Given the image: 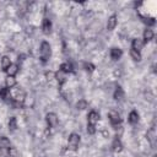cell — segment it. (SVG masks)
I'll list each match as a JSON object with an SVG mask.
<instances>
[{"label": "cell", "instance_id": "1", "mask_svg": "<svg viewBox=\"0 0 157 157\" xmlns=\"http://www.w3.org/2000/svg\"><path fill=\"white\" fill-rule=\"evenodd\" d=\"M39 56H40V60L42 63H48L50 56H52V47L50 44L47 42V40H43L40 43V47H39Z\"/></svg>", "mask_w": 157, "mask_h": 157}, {"label": "cell", "instance_id": "2", "mask_svg": "<svg viewBox=\"0 0 157 157\" xmlns=\"http://www.w3.org/2000/svg\"><path fill=\"white\" fill-rule=\"evenodd\" d=\"M108 118H109V123L110 125L114 128V129H118L120 128V124H121V117H120V113L115 109H112L109 110L108 113Z\"/></svg>", "mask_w": 157, "mask_h": 157}, {"label": "cell", "instance_id": "3", "mask_svg": "<svg viewBox=\"0 0 157 157\" xmlns=\"http://www.w3.org/2000/svg\"><path fill=\"white\" fill-rule=\"evenodd\" d=\"M80 141H81V137H80L78 134H76V132L70 134L69 140H67V148L70 151H77L78 145H80Z\"/></svg>", "mask_w": 157, "mask_h": 157}, {"label": "cell", "instance_id": "4", "mask_svg": "<svg viewBox=\"0 0 157 157\" xmlns=\"http://www.w3.org/2000/svg\"><path fill=\"white\" fill-rule=\"evenodd\" d=\"M45 121H47V125H48V128L53 129V128L58 126V123H59V118H58V115H56L55 113L50 112V113H48V114L45 115Z\"/></svg>", "mask_w": 157, "mask_h": 157}, {"label": "cell", "instance_id": "5", "mask_svg": "<svg viewBox=\"0 0 157 157\" xmlns=\"http://www.w3.org/2000/svg\"><path fill=\"white\" fill-rule=\"evenodd\" d=\"M10 147H11L10 140L7 137H5V136H1L0 137V152H1V155L2 156H7V152H9Z\"/></svg>", "mask_w": 157, "mask_h": 157}, {"label": "cell", "instance_id": "6", "mask_svg": "<svg viewBox=\"0 0 157 157\" xmlns=\"http://www.w3.org/2000/svg\"><path fill=\"white\" fill-rule=\"evenodd\" d=\"M144 45H145L144 40H142L141 38H139V37H137V38H134L132 42H131V49L135 50V52H139V53H141Z\"/></svg>", "mask_w": 157, "mask_h": 157}, {"label": "cell", "instance_id": "7", "mask_svg": "<svg viewBox=\"0 0 157 157\" xmlns=\"http://www.w3.org/2000/svg\"><path fill=\"white\" fill-rule=\"evenodd\" d=\"M66 75H67V74L63 72L61 70H58V71L54 72V78L56 80V82H58V85H59L60 87L66 82Z\"/></svg>", "mask_w": 157, "mask_h": 157}, {"label": "cell", "instance_id": "8", "mask_svg": "<svg viewBox=\"0 0 157 157\" xmlns=\"http://www.w3.org/2000/svg\"><path fill=\"white\" fill-rule=\"evenodd\" d=\"M109 55H110L112 60L117 61V60H119V59L121 58V55H123V50H121L120 48L113 47V48H110V50H109Z\"/></svg>", "mask_w": 157, "mask_h": 157}, {"label": "cell", "instance_id": "9", "mask_svg": "<svg viewBox=\"0 0 157 157\" xmlns=\"http://www.w3.org/2000/svg\"><path fill=\"white\" fill-rule=\"evenodd\" d=\"M99 120V114L96 112V110H91L87 115V124H91V125H96Z\"/></svg>", "mask_w": 157, "mask_h": 157}, {"label": "cell", "instance_id": "10", "mask_svg": "<svg viewBox=\"0 0 157 157\" xmlns=\"http://www.w3.org/2000/svg\"><path fill=\"white\" fill-rule=\"evenodd\" d=\"M42 31L44 34H49L52 32V21L48 17H44L42 21Z\"/></svg>", "mask_w": 157, "mask_h": 157}, {"label": "cell", "instance_id": "11", "mask_svg": "<svg viewBox=\"0 0 157 157\" xmlns=\"http://www.w3.org/2000/svg\"><path fill=\"white\" fill-rule=\"evenodd\" d=\"M112 151L115 152V153H119V152L123 151V144H121V141H120V139L118 136L112 142Z\"/></svg>", "mask_w": 157, "mask_h": 157}, {"label": "cell", "instance_id": "12", "mask_svg": "<svg viewBox=\"0 0 157 157\" xmlns=\"http://www.w3.org/2000/svg\"><path fill=\"white\" fill-rule=\"evenodd\" d=\"M117 25H118V17H117V15H112L107 21V29L113 31L117 27Z\"/></svg>", "mask_w": 157, "mask_h": 157}, {"label": "cell", "instance_id": "13", "mask_svg": "<svg viewBox=\"0 0 157 157\" xmlns=\"http://www.w3.org/2000/svg\"><path fill=\"white\" fill-rule=\"evenodd\" d=\"M139 119H140V115L136 110H131L129 113V117H128V121L131 124V125H135L139 123Z\"/></svg>", "mask_w": 157, "mask_h": 157}, {"label": "cell", "instance_id": "14", "mask_svg": "<svg viewBox=\"0 0 157 157\" xmlns=\"http://www.w3.org/2000/svg\"><path fill=\"white\" fill-rule=\"evenodd\" d=\"M153 37H155V33H153V31H152L151 28L146 27V28H145V31H144V38H142L144 43H147V42L152 40V39H153Z\"/></svg>", "mask_w": 157, "mask_h": 157}, {"label": "cell", "instance_id": "15", "mask_svg": "<svg viewBox=\"0 0 157 157\" xmlns=\"http://www.w3.org/2000/svg\"><path fill=\"white\" fill-rule=\"evenodd\" d=\"M11 64H12V63H11V59H10V56H7V55H4V56L0 59V66H1V69H2L4 71H6V70L10 67Z\"/></svg>", "mask_w": 157, "mask_h": 157}, {"label": "cell", "instance_id": "16", "mask_svg": "<svg viewBox=\"0 0 157 157\" xmlns=\"http://www.w3.org/2000/svg\"><path fill=\"white\" fill-rule=\"evenodd\" d=\"M60 70H61L63 72H65V74L74 72V65H72L71 63H69V61H65V63H63V64L60 65Z\"/></svg>", "mask_w": 157, "mask_h": 157}, {"label": "cell", "instance_id": "17", "mask_svg": "<svg viewBox=\"0 0 157 157\" xmlns=\"http://www.w3.org/2000/svg\"><path fill=\"white\" fill-rule=\"evenodd\" d=\"M17 72H18V65L17 64H11L10 67L6 70L7 76H12V77H15Z\"/></svg>", "mask_w": 157, "mask_h": 157}, {"label": "cell", "instance_id": "18", "mask_svg": "<svg viewBox=\"0 0 157 157\" xmlns=\"http://www.w3.org/2000/svg\"><path fill=\"white\" fill-rule=\"evenodd\" d=\"M15 86H16V78L12 77V76H7V77L5 78V87L11 90V88L15 87Z\"/></svg>", "mask_w": 157, "mask_h": 157}, {"label": "cell", "instance_id": "19", "mask_svg": "<svg viewBox=\"0 0 157 157\" xmlns=\"http://www.w3.org/2000/svg\"><path fill=\"white\" fill-rule=\"evenodd\" d=\"M124 98V91L120 86H117L115 87V91H114V99L117 101H121Z\"/></svg>", "mask_w": 157, "mask_h": 157}, {"label": "cell", "instance_id": "20", "mask_svg": "<svg viewBox=\"0 0 157 157\" xmlns=\"http://www.w3.org/2000/svg\"><path fill=\"white\" fill-rule=\"evenodd\" d=\"M17 129V119L15 117H11L9 120V130L10 131H16Z\"/></svg>", "mask_w": 157, "mask_h": 157}, {"label": "cell", "instance_id": "21", "mask_svg": "<svg viewBox=\"0 0 157 157\" xmlns=\"http://www.w3.org/2000/svg\"><path fill=\"white\" fill-rule=\"evenodd\" d=\"M147 140L150 141V144L151 145H153L155 144V140H156V131H155V129L152 128V129H150L148 131H147Z\"/></svg>", "mask_w": 157, "mask_h": 157}, {"label": "cell", "instance_id": "22", "mask_svg": "<svg viewBox=\"0 0 157 157\" xmlns=\"http://www.w3.org/2000/svg\"><path fill=\"white\" fill-rule=\"evenodd\" d=\"M130 56H131V59L134 60V61H140L141 60V53H139V52H135V50H132V49H130Z\"/></svg>", "mask_w": 157, "mask_h": 157}, {"label": "cell", "instance_id": "23", "mask_svg": "<svg viewBox=\"0 0 157 157\" xmlns=\"http://www.w3.org/2000/svg\"><path fill=\"white\" fill-rule=\"evenodd\" d=\"M83 69L88 72V74H92L93 71H94V65L92 64V63H88V61H86V63H83Z\"/></svg>", "mask_w": 157, "mask_h": 157}, {"label": "cell", "instance_id": "24", "mask_svg": "<svg viewBox=\"0 0 157 157\" xmlns=\"http://www.w3.org/2000/svg\"><path fill=\"white\" fill-rule=\"evenodd\" d=\"M7 157H20V153H18V150L13 146L10 147L9 152H7Z\"/></svg>", "mask_w": 157, "mask_h": 157}, {"label": "cell", "instance_id": "25", "mask_svg": "<svg viewBox=\"0 0 157 157\" xmlns=\"http://www.w3.org/2000/svg\"><path fill=\"white\" fill-rule=\"evenodd\" d=\"M87 105H88V103H87V101H86V99H78V102L76 103V107H77V109H80V110L86 109V108H87Z\"/></svg>", "mask_w": 157, "mask_h": 157}, {"label": "cell", "instance_id": "26", "mask_svg": "<svg viewBox=\"0 0 157 157\" xmlns=\"http://www.w3.org/2000/svg\"><path fill=\"white\" fill-rule=\"evenodd\" d=\"M87 132L90 135H93L96 132V125H91V124H87Z\"/></svg>", "mask_w": 157, "mask_h": 157}]
</instances>
